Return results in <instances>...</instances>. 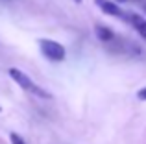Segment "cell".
<instances>
[{
	"mask_svg": "<svg viewBox=\"0 0 146 144\" xmlns=\"http://www.w3.org/2000/svg\"><path fill=\"white\" fill-rule=\"evenodd\" d=\"M74 2H78V4H80V2H82V0H74Z\"/></svg>",
	"mask_w": 146,
	"mask_h": 144,
	"instance_id": "9",
	"label": "cell"
},
{
	"mask_svg": "<svg viewBox=\"0 0 146 144\" xmlns=\"http://www.w3.org/2000/svg\"><path fill=\"white\" fill-rule=\"evenodd\" d=\"M128 20L131 22V26L137 30V33H139L143 39H146V18L141 17V15H137V13H128Z\"/></svg>",
	"mask_w": 146,
	"mask_h": 144,
	"instance_id": "4",
	"label": "cell"
},
{
	"mask_svg": "<svg viewBox=\"0 0 146 144\" xmlns=\"http://www.w3.org/2000/svg\"><path fill=\"white\" fill-rule=\"evenodd\" d=\"M117 2H128V0H117Z\"/></svg>",
	"mask_w": 146,
	"mask_h": 144,
	"instance_id": "8",
	"label": "cell"
},
{
	"mask_svg": "<svg viewBox=\"0 0 146 144\" xmlns=\"http://www.w3.org/2000/svg\"><path fill=\"white\" fill-rule=\"evenodd\" d=\"M0 111H2V109H0Z\"/></svg>",
	"mask_w": 146,
	"mask_h": 144,
	"instance_id": "11",
	"label": "cell"
},
{
	"mask_svg": "<svg viewBox=\"0 0 146 144\" xmlns=\"http://www.w3.org/2000/svg\"><path fill=\"white\" fill-rule=\"evenodd\" d=\"M137 98H139V100H143V102H146V87L137 92Z\"/></svg>",
	"mask_w": 146,
	"mask_h": 144,
	"instance_id": "7",
	"label": "cell"
},
{
	"mask_svg": "<svg viewBox=\"0 0 146 144\" xmlns=\"http://www.w3.org/2000/svg\"><path fill=\"white\" fill-rule=\"evenodd\" d=\"M9 139H11V144H26V142H24V139H22L21 135H17V133H11V137H9Z\"/></svg>",
	"mask_w": 146,
	"mask_h": 144,
	"instance_id": "6",
	"label": "cell"
},
{
	"mask_svg": "<svg viewBox=\"0 0 146 144\" xmlns=\"http://www.w3.org/2000/svg\"><path fill=\"white\" fill-rule=\"evenodd\" d=\"M94 32H96V37L102 43H111V41L115 39V33L111 28H107V26H96L94 28Z\"/></svg>",
	"mask_w": 146,
	"mask_h": 144,
	"instance_id": "5",
	"label": "cell"
},
{
	"mask_svg": "<svg viewBox=\"0 0 146 144\" xmlns=\"http://www.w3.org/2000/svg\"><path fill=\"white\" fill-rule=\"evenodd\" d=\"M9 76L15 79V81H17L19 87H22V89L26 90V92H32V94H35V96H39V98H52V96H50V92L43 90L39 85H35V83H33L22 70H19V69H9Z\"/></svg>",
	"mask_w": 146,
	"mask_h": 144,
	"instance_id": "1",
	"label": "cell"
},
{
	"mask_svg": "<svg viewBox=\"0 0 146 144\" xmlns=\"http://www.w3.org/2000/svg\"><path fill=\"white\" fill-rule=\"evenodd\" d=\"M94 2H96V6L106 15H111V17H120V18H126V17H128V15L120 9V6H118V4H115V2H111V0H94Z\"/></svg>",
	"mask_w": 146,
	"mask_h": 144,
	"instance_id": "3",
	"label": "cell"
},
{
	"mask_svg": "<svg viewBox=\"0 0 146 144\" xmlns=\"http://www.w3.org/2000/svg\"><path fill=\"white\" fill-rule=\"evenodd\" d=\"M39 46H41V52H43V55L46 59L54 63H59L65 59V55H67V52H65V46L63 44H59L57 41H52V39H41L39 41Z\"/></svg>",
	"mask_w": 146,
	"mask_h": 144,
	"instance_id": "2",
	"label": "cell"
},
{
	"mask_svg": "<svg viewBox=\"0 0 146 144\" xmlns=\"http://www.w3.org/2000/svg\"><path fill=\"white\" fill-rule=\"evenodd\" d=\"M144 9H146V6H144Z\"/></svg>",
	"mask_w": 146,
	"mask_h": 144,
	"instance_id": "10",
	"label": "cell"
}]
</instances>
